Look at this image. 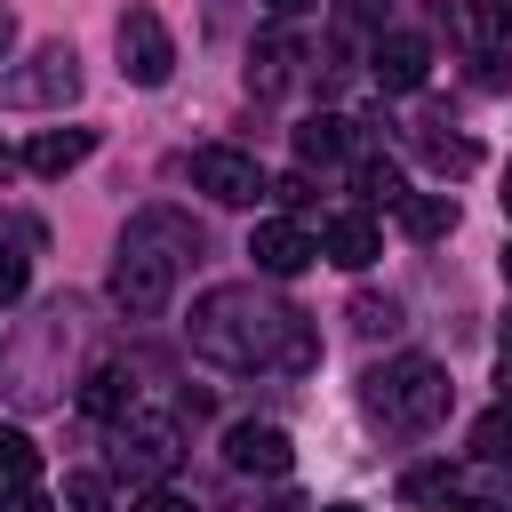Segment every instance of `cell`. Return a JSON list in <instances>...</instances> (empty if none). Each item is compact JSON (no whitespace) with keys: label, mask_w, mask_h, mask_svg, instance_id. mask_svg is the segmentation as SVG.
I'll use <instances>...</instances> for the list:
<instances>
[{"label":"cell","mask_w":512,"mask_h":512,"mask_svg":"<svg viewBox=\"0 0 512 512\" xmlns=\"http://www.w3.org/2000/svg\"><path fill=\"white\" fill-rule=\"evenodd\" d=\"M24 280H32V264H24L16 248H0V304H16V296H24Z\"/></svg>","instance_id":"obj_25"},{"label":"cell","mask_w":512,"mask_h":512,"mask_svg":"<svg viewBox=\"0 0 512 512\" xmlns=\"http://www.w3.org/2000/svg\"><path fill=\"white\" fill-rule=\"evenodd\" d=\"M472 448H480L488 464H512V408H488V416L472 424Z\"/></svg>","instance_id":"obj_21"},{"label":"cell","mask_w":512,"mask_h":512,"mask_svg":"<svg viewBox=\"0 0 512 512\" xmlns=\"http://www.w3.org/2000/svg\"><path fill=\"white\" fill-rule=\"evenodd\" d=\"M136 512H200V504H192V496H176V488H144V496H136Z\"/></svg>","instance_id":"obj_27"},{"label":"cell","mask_w":512,"mask_h":512,"mask_svg":"<svg viewBox=\"0 0 512 512\" xmlns=\"http://www.w3.org/2000/svg\"><path fill=\"white\" fill-rule=\"evenodd\" d=\"M80 408H88L96 424L136 416V376H128V368H88V376H80Z\"/></svg>","instance_id":"obj_14"},{"label":"cell","mask_w":512,"mask_h":512,"mask_svg":"<svg viewBox=\"0 0 512 512\" xmlns=\"http://www.w3.org/2000/svg\"><path fill=\"white\" fill-rule=\"evenodd\" d=\"M416 152H424L440 176H472V168H480V144H472V136H448L440 120H424V128H416Z\"/></svg>","instance_id":"obj_17"},{"label":"cell","mask_w":512,"mask_h":512,"mask_svg":"<svg viewBox=\"0 0 512 512\" xmlns=\"http://www.w3.org/2000/svg\"><path fill=\"white\" fill-rule=\"evenodd\" d=\"M392 216H400L408 240H448V232H456V200H448V192H408Z\"/></svg>","instance_id":"obj_16"},{"label":"cell","mask_w":512,"mask_h":512,"mask_svg":"<svg viewBox=\"0 0 512 512\" xmlns=\"http://www.w3.org/2000/svg\"><path fill=\"white\" fill-rule=\"evenodd\" d=\"M376 248H384V240H376V224H368V216H328V224H320V256H328V264H344V272L376 264Z\"/></svg>","instance_id":"obj_13"},{"label":"cell","mask_w":512,"mask_h":512,"mask_svg":"<svg viewBox=\"0 0 512 512\" xmlns=\"http://www.w3.org/2000/svg\"><path fill=\"white\" fill-rule=\"evenodd\" d=\"M264 8H272V16H304L312 0H264Z\"/></svg>","instance_id":"obj_32"},{"label":"cell","mask_w":512,"mask_h":512,"mask_svg":"<svg viewBox=\"0 0 512 512\" xmlns=\"http://www.w3.org/2000/svg\"><path fill=\"white\" fill-rule=\"evenodd\" d=\"M200 8H208V32H232L240 24V0H200Z\"/></svg>","instance_id":"obj_29"},{"label":"cell","mask_w":512,"mask_h":512,"mask_svg":"<svg viewBox=\"0 0 512 512\" xmlns=\"http://www.w3.org/2000/svg\"><path fill=\"white\" fill-rule=\"evenodd\" d=\"M72 320H80V312H72V304L56 296V304H48L40 320H32V344H24L16 360H8V392H16L24 408H40V400H56V352L72 344Z\"/></svg>","instance_id":"obj_5"},{"label":"cell","mask_w":512,"mask_h":512,"mask_svg":"<svg viewBox=\"0 0 512 512\" xmlns=\"http://www.w3.org/2000/svg\"><path fill=\"white\" fill-rule=\"evenodd\" d=\"M352 328L360 336H392L400 328V296H352Z\"/></svg>","instance_id":"obj_22"},{"label":"cell","mask_w":512,"mask_h":512,"mask_svg":"<svg viewBox=\"0 0 512 512\" xmlns=\"http://www.w3.org/2000/svg\"><path fill=\"white\" fill-rule=\"evenodd\" d=\"M360 408H368V424H384V432H440L448 424V408H456V384H448V368L440 360H424V352H408V360H384V368H368L360 376Z\"/></svg>","instance_id":"obj_3"},{"label":"cell","mask_w":512,"mask_h":512,"mask_svg":"<svg viewBox=\"0 0 512 512\" xmlns=\"http://www.w3.org/2000/svg\"><path fill=\"white\" fill-rule=\"evenodd\" d=\"M296 64H304V48H296L288 32H272V40H256V56H248V88H256V96H280V88L296 80Z\"/></svg>","instance_id":"obj_15"},{"label":"cell","mask_w":512,"mask_h":512,"mask_svg":"<svg viewBox=\"0 0 512 512\" xmlns=\"http://www.w3.org/2000/svg\"><path fill=\"white\" fill-rule=\"evenodd\" d=\"M8 40H16V24H8V16H0V56H8Z\"/></svg>","instance_id":"obj_34"},{"label":"cell","mask_w":512,"mask_h":512,"mask_svg":"<svg viewBox=\"0 0 512 512\" xmlns=\"http://www.w3.org/2000/svg\"><path fill=\"white\" fill-rule=\"evenodd\" d=\"M224 464H232V472H272V480H280V472L296 464V440H288L280 424H232V432H224Z\"/></svg>","instance_id":"obj_10"},{"label":"cell","mask_w":512,"mask_h":512,"mask_svg":"<svg viewBox=\"0 0 512 512\" xmlns=\"http://www.w3.org/2000/svg\"><path fill=\"white\" fill-rule=\"evenodd\" d=\"M368 72H376V88H384V96H416V88H424V72H432V48H424L416 32H384V40L368 48Z\"/></svg>","instance_id":"obj_9"},{"label":"cell","mask_w":512,"mask_h":512,"mask_svg":"<svg viewBox=\"0 0 512 512\" xmlns=\"http://www.w3.org/2000/svg\"><path fill=\"white\" fill-rule=\"evenodd\" d=\"M504 352H512V320H504Z\"/></svg>","instance_id":"obj_39"},{"label":"cell","mask_w":512,"mask_h":512,"mask_svg":"<svg viewBox=\"0 0 512 512\" xmlns=\"http://www.w3.org/2000/svg\"><path fill=\"white\" fill-rule=\"evenodd\" d=\"M504 392H512V352H504Z\"/></svg>","instance_id":"obj_35"},{"label":"cell","mask_w":512,"mask_h":512,"mask_svg":"<svg viewBox=\"0 0 512 512\" xmlns=\"http://www.w3.org/2000/svg\"><path fill=\"white\" fill-rule=\"evenodd\" d=\"M0 512H48L40 488H0Z\"/></svg>","instance_id":"obj_30"},{"label":"cell","mask_w":512,"mask_h":512,"mask_svg":"<svg viewBox=\"0 0 512 512\" xmlns=\"http://www.w3.org/2000/svg\"><path fill=\"white\" fill-rule=\"evenodd\" d=\"M448 512H504L496 496H448Z\"/></svg>","instance_id":"obj_31"},{"label":"cell","mask_w":512,"mask_h":512,"mask_svg":"<svg viewBox=\"0 0 512 512\" xmlns=\"http://www.w3.org/2000/svg\"><path fill=\"white\" fill-rule=\"evenodd\" d=\"M0 176H16V152H8V144H0Z\"/></svg>","instance_id":"obj_33"},{"label":"cell","mask_w":512,"mask_h":512,"mask_svg":"<svg viewBox=\"0 0 512 512\" xmlns=\"http://www.w3.org/2000/svg\"><path fill=\"white\" fill-rule=\"evenodd\" d=\"M248 256H256V272H272V280H296L312 256H320V240L304 232V224H256V240H248Z\"/></svg>","instance_id":"obj_11"},{"label":"cell","mask_w":512,"mask_h":512,"mask_svg":"<svg viewBox=\"0 0 512 512\" xmlns=\"http://www.w3.org/2000/svg\"><path fill=\"white\" fill-rule=\"evenodd\" d=\"M40 480V448L24 432H0V488H32Z\"/></svg>","instance_id":"obj_20"},{"label":"cell","mask_w":512,"mask_h":512,"mask_svg":"<svg viewBox=\"0 0 512 512\" xmlns=\"http://www.w3.org/2000/svg\"><path fill=\"white\" fill-rule=\"evenodd\" d=\"M184 336H192L200 360H216V368H232V376H256V368L312 376V368H320V328H312L296 304L264 296L256 280H224V288H208V296L192 304Z\"/></svg>","instance_id":"obj_1"},{"label":"cell","mask_w":512,"mask_h":512,"mask_svg":"<svg viewBox=\"0 0 512 512\" xmlns=\"http://www.w3.org/2000/svg\"><path fill=\"white\" fill-rule=\"evenodd\" d=\"M184 168H192V184H200L208 200H224V208H256V200L272 192V176L256 168V152H240V144H200Z\"/></svg>","instance_id":"obj_7"},{"label":"cell","mask_w":512,"mask_h":512,"mask_svg":"<svg viewBox=\"0 0 512 512\" xmlns=\"http://www.w3.org/2000/svg\"><path fill=\"white\" fill-rule=\"evenodd\" d=\"M104 496H112L104 472H72V480H64V504H72V512H104Z\"/></svg>","instance_id":"obj_24"},{"label":"cell","mask_w":512,"mask_h":512,"mask_svg":"<svg viewBox=\"0 0 512 512\" xmlns=\"http://www.w3.org/2000/svg\"><path fill=\"white\" fill-rule=\"evenodd\" d=\"M88 152H96V128H48V136H32L24 168H32V176H72Z\"/></svg>","instance_id":"obj_12"},{"label":"cell","mask_w":512,"mask_h":512,"mask_svg":"<svg viewBox=\"0 0 512 512\" xmlns=\"http://www.w3.org/2000/svg\"><path fill=\"white\" fill-rule=\"evenodd\" d=\"M72 96H80V56H72V40L32 48V56L0 80V104H16V112H64Z\"/></svg>","instance_id":"obj_4"},{"label":"cell","mask_w":512,"mask_h":512,"mask_svg":"<svg viewBox=\"0 0 512 512\" xmlns=\"http://www.w3.org/2000/svg\"><path fill=\"white\" fill-rule=\"evenodd\" d=\"M112 48H120V80H136V88H160L176 72V40H168V24L152 8H120Z\"/></svg>","instance_id":"obj_6"},{"label":"cell","mask_w":512,"mask_h":512,"mask_svg":"<svg viewBox=\"0 0 512 512\" xmlns=\"http://www.w3.org/2000/svg\"><path fill=\"white\" fill-rule=\"evenodd\" d=\"M400 496H408V504H448V496H456V472H448V464H424V472L400 480Z\"/></svg>","instance_id":"obj_23"},{"label":"cell","mask_w":512,"mask_h":512,"mask_svg":"<svg viewBox=\"0 0 512 512\" xmlns=\"http://www.w3.org/2000/svg\"><path fill=\"white\" fill-rule=\"evenodd\" d=\"M184 256H200V224H184V216H168V208L128 216L120 256H112V304H120L128 320H160L168 296H176V264H184Z\"/></svg>","instance_id":"obj_2"},{"label":"cell","mask_w":512,"mask_h":512,"mask_svg":"<svg viewBox=\"0 0 512 512\" xmlns=\"http://www.w3.org/2000/svg\"><path fill=\"white\" fill-rule=\"evenodd\" d=\"M504 280H512V240H504Z\"/></svg>","instance_id":"obj_37"},{"label":"cell","mask_w":512,"mask_h":512,"mask_svg":"<svg viewBox=\"0 0 512 512\" xmlns=\"http://www.w3.org/2000/svg\"><path fill=\"white\" fill-rule=\"evenodd\" d=\"M320 512H360V504H320Z\"/></svg>","instance_id":"obj_36"},{"label":"cell","mask_w":512,"mask_h":512,"mask_svg":"<svg viewBox=\"0 0 512 512\" xmlns=\"http://www.w3.org/2000/svg\"><path fill=\"white\" fill-rule=\"evenodd\" d=\"M176 424H160V416H120V432H112V472H128V480H144V488H160L168 472H176Z\"/></svg>","instance_id":"obj_8"},{"label":"cell","mask_w":512,"mask_h":512,"mask_svg":"<svg viewBox=\"0 0 512 512\" xmlns=\"http://www.w3.org/2000/svg\"><path fill=\"white\" fill-rule=\"evenodd\" d=\"M504 208H512V168H504Z\"/></svg>","instance_id":"obj_38"},{"label":"cell","mask_w":512,"mask_h":512,"mask_svg":"<svg viewBox=\"0 0 512 512\" xmlns=\"http://www.w3.org/2000/svg\"><path fill=\"white\" fill-rule=\"evenodd\" d=\"M272 200H288V208H304V200H312V176H280V184H272Z\"/></svg>","instance_id":"obj_28"},{"label":"cell","mask_w":512,"mask_h":512,"mask_svg":"<svg viewBox=\"0 0 512 512\" xmlns=\"http://www.w3.org/2000/svg\"><path fill=\"white\" fill-rule=\"evenodd\" d=\"M352 184H360V200H376V208H400V200H408L400 168H392V160H376V152H360V160H352Z\"/></svg>","instance_id":"obj_19"},{"label":"cell","mask_w":512,"mask_h":512,"mask_svg":"<svg viewBox=\"0 0 512 512\" xmlns=\"http://www.w3.org/2000/svg\"><path fill=\"white\" fill-rule=\"evenodd\" d=\"M472 24H480L488 40H504V32H512V0H472Z\"/></svg>","instance_id":"obj_26"},{"label":"cell","mask_w":512,"mask_h":512,"mask_svg":"<svg viewBox=\"0 0 512 512\" xmlns=\"http://www.w3.org/2000/svg\"><path fill=\"white\" fill-rule=\"evenodd\" d=\"M344 152H352V120L312 112V120L296 128V160H320V168H328V160H344Z\"/></svg>","instance_id":"obj_18"}]
</instances>
